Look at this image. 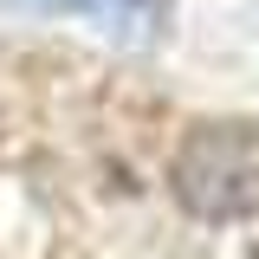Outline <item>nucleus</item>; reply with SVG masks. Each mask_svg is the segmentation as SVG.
Segmentation results:
<instances>
[{
  "instance_id": "nucleus-1",
  "label": "nucleus",
  "mask_w": 259,
  "mask_h": 259,
  "mask_svg": "<svg viewBox=\"0 0 259 259\" xmlns=\"http://www.w3.org/2000/svg\"><path fill=\"white\" fill-rule=\"evenodd\" d=\"M168 188L194 221L259 214V123H246V117L194 123L168 162Z\"/></svg>"
},
{
  "instance_id": "nucleus-2",
  "label": "nucleus",
  "mask_w": 259,
  "mask_h": 259,
  "mask_svg": "<svg viewBox=\"0 0 259 259\" xmlns=\"http://www.w3.org/2000/svg\"><path fill=\"white\" fill-rule=\"evenodd\" d=\"M71 7H84L91 20H104V26H117L123 39H149V26H156V0H71Z\"/></svg>"
}]
</instances>
